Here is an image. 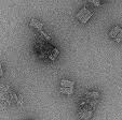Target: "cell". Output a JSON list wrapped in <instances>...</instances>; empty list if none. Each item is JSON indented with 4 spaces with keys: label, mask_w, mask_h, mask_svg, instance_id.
I'll return each mask as SVG.
<instances>
[{
    "label": "cell",
    "mask_w": 122,
    "mask_h": 120,
    "mask_svg": "<svg viewBox=\"0 0 122 120\" xmlns=\"http://www.w3.org/2000/svg\"><path fill=\"white\" fill-rule=\"evenodd\" d=\"M92 15H93V11H91V10L86 7H83L82 9L79 10V12L77 13L76 18L81 24H86L90 21V18L92 17Z\"/></svg>",
    "instance_id": "3957f363"
},
{
    "label": "cell",
    "mask_w": 122,
    "mask_h": 120,
    "mask_svg": "<svg viewBox=\"0 0 122 120\" xmlns=\"http://www.w3.org/2000/svg\"><path fill=\"white\" fill-rule=\"evenodd\" d=\"M95 108V105L91 104V103L86 102V101H82L79 104L78 113H79V118L82 120H89L93 116V111Z\"/></svg>",
    "instance_id": "7a4b0ae2"
},
{
    "label": "cell",
    "mask_w": 122,
    "mask_h": 120,
    "mask_svg": "<svg viewBox=\"0 0 122 120\" xmlns=\"http://www.w3.org/2000/svg\"><path fill=\"white\" fill-rule=\"evenodd\" d=\"M3 75V71H2V64L0 63V77Z\"/></svg>",
    "instance_id": "8fae6325"
},
{
    "label": "cell",
    "mask_w": 122,
    "mask_h": 120,
    "mask_svg": "<svg viewBox=\"0 0 122 120\" xmlns=\"http://www.w3.org/2000/svg\"><path fill=\"white\" fill-rule=\"evenodd\" d=\"M31 120H32V119H31Z\"/></svg>",
    "instance_id": "7c38bea8"
},
{
    "label": "cell",
    "mask_w": 122,
    "mask_h": 120,
    "mask_svg": "<svg viewBox=\"0 0 122 120\" xmlns=\"http://www.w3.org/2000/svg\"><path fill=\"white\" fill-rule=\"evenodd\" d=\"M60 55V50L57 49V48H52L50 52V54H49V57H50L51 60H55L56 57Z\"/></svg>",
    "instance_id": "ba28073f"
},
{
    "label": "cell",
    "mask_w": 122,
    "mask_h": 120,
    "mask_svg": "<svg viewBox=\"0 0 122 120\" xmlns=\"http://www.w3.org/2000/svg\"><path fill=\"white\" fill-rule=\"evenodd\" d=\"M74 90L75 88H63V87H61L60 88V91L63 93V94H66V95H70L74 93Z\"/></svg>",
    "instance_id": "9c48e42d"
},
{
    "label": "cell",
    "mask_w": 122,
    "mask_h": 120,
    "mask_svg": "<svg viewBox=\"0 0 122 120\" xmlns=\"http://www.w3.org/2000/svg\"><path fill=\"white\" fill-rule=\"evenodd\" d=\"M0 101L3 104L9 105V106H14V105L17 106V105H22L23 98L11 86L2 85V86H0Z\"/></svg>",
    "instance_id": "6da1fadb"
},
{
    "label": "cell",
    "mask_w": 122,
    "mask_h": 120,
    "mask_svg": "<svg viewBox=\"0 0 122 120\" xmlns=\"http://www.w3.org/2000/svg\"><path fill=\"white\" fill-rule=\"evenodd\" d=\"M84 100L86 102H89L96 106V104L99 102V100H101V94H99V92H97V91H89V92L85 93Z\"/></svg>",
    "instance_id": "277c9868"
},
{
    "label": "cell",
    "mask_w": 122,
    "mask_h": 120,
    "mask_svg": "<svg viewBox=\"0 0 122 120\" xmlns=\"http://www.w3.org/2000/svg\"><path fill=\"white\" fill-rule=\"evenodd\" d=\"M109 36L112 39L113 41H116L117 43H120L122 40V29L119 26H115L110 29L109 31Z\"/></svg>",
    "instance_id": "5b68a950"
},
{
    "label": "cell",
    "mask_w": 122,
    "mask_h": 120,
    "mask_svg": "<svg viewBox=\"0 0 122 120\" xmlns=\"http://www.w3.org/2000/svg\"><path fill=\"white\" fill-rule=\"evenodd\" d=\"M74 80H68V79H62L61 80V87L63 88H75Z\"/></svg>",
    "instance_id": "52a82bcc"
},
{
    "label": "cell",
    "mask_w": 122,
    "mask_h": 120,
    "mask_svg": "<svg viewBox=\"0 0 122 120\" xmlns=\"http://www.w3.org/2000/svg\"><path fill=\"white\" fill-rule=\"evenodd\" d=\"M29 27L36 29V31H40V32H41L42 28H43V24H42L40 21H38L37 18H31V19H30V22H29Z\"/></svg>",
    "instance_id": "8992f818"
},
{
    "label": "cell",
    "mask_w": 122,
    "mask_h": 120,
    "mask_svg": "<svg viewBox=\"0 0 122 120\" xmlns=\"http://www.w3.org/2000/svg\"><path fill=\"white\" fill-rule=\"evenodd\" d=\"M101 4V2L99 1H95V0H91V1H89L88 2V4L85 5V7H89V5H91V9H92V11H93V9H95L96 7H98V5Z\"/></svg>",
    "instance_id": "30bf717a"
}]
</instances>
